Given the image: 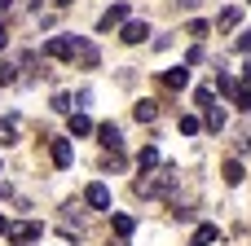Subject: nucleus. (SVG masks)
<instances>
[{"label": "nucleus", "mask_w": 251, "mask_h": 246, "mask_svg": "<svg viewBox=\"0 0 251 246\" xmlns=\"http://www.w3.org/2000/svg\"><path fill=\"white\" fill-rule=\"evenodd\" d=\"M172 185H176V176H172V167H168L163 176H146V180H137V185H132V194H137V198H163Z\"/></svg>", "instance_id": "1"}, {"label": "nucleus", "mask_w": 251, "mask_h": 246, "mask_svg": "<svg viewBox=\"0 0 251 246\" xmlns=\"http://www.w3.org/2000/svg\"><path fill=\"white\" fill-rule=\"evenodd\" d=\"M40 233H44V224H35V220H22V224H9V233H4V238H9L13 246H26V242H35Z\"/></svg>", "instance_id": "2"}, {"label": "nucleus", "mask_w": 251, "mask_h": 246, "mask_svg": "<svg viewBox=\"0 0 251 246\" xmlns=\"http://www.w3.org/2000/svg\"><path fill=\"white\" fill-rule=\"evenodd\" d=\"M44 57H57V62H75V40L71 35H53L44 44Z\"/></svg>", "instance_id": "3"}, {"label": "nucleus", "mask_w": 251, "mask_h": 246, "mask_svg": "<svg viewBox=\"0 0 251 246\" xmlns=\"http://www.w3.org/2000/svg\"><path fill=\"white\" fill-rule=\"evenodd\" d=\"M84 202H88V207H97V211H110V189H106L101 180H93V185L84 189Z\"/></svg>", "instance_id": "4"}, {"label": "nucleus", "mask_w": 251, "mask_h": 246, "mask_svg": "<svg viewBox=\"0 0 251 246\" xmlns=\"http://www.w3.org/2000/svg\"><path fill=\"white\" fill-rule=\"evenodd\" d=\"M124 22H128V4H110V9L101 13L97 31H110V26H124Z\"/></svg>", "instance_id": "5"}, {"label": "nucleus", "mask_w": 251, "mask_h": 246, "mask_svg": "<svg viewBox=\"0 0 251 246\" xmlns=\"http://www.w3.org/2000/svg\"><path fill=\"white\" fill-rule=\"evenodd\" d=\"M49 154H53V167H71V141L53 136V141H49Z\"/></svg>", "instance_id": "6"}, {"label": "nucleus", "mask_w": 251, "mask_h": 246, "mask_svg": "<svg viewBox=\"0 0 251 246\" xmlns=\"http://www.w3.org/2000/svg\"><path fill=\"white\" fill-rule=\"evenodd\" d=\"M146 35H150L146 22H124V35H119V40H124V44H141Z\"/></svg>", "instance_id": "7"}, {"label": "nucleus", "mask_w": 251, "mask_h": 246, "mask_svg": "<svg viewBox=\"0 0 251 246\" xmlns=\"http://www.w3.org/2000/svg\"><path fill=\"white\" fill-rule=\"evenodd\" d=\"M75 62H79V66H88V70H93V66H97V48H93V44H88V40H75Z\"/></svg>", "instance_id": "8"}, {"label": "nucleus", "mask_w": 251, "mask_h": 246, "mask_svg": "<svg viewBox=\"0 0 251 246\" xmlns=\"http://www.w3.org/2000/svg\"><path fill=\"white\" fill-rule=\"evenodd\" d=\"M190 84V66H172V70H163V88H185Z\"/></svg>", "instance_id": "9"}, {"label": "nucleus", "mask_w": 251, "mask_h": 246, "mask_svg": "<svg viewBox=\"0 0 251 246\" xmlns=\"http://www.w3.org/2000/svg\"><path fill=\"white\" fill-rule=\"evenodd\" d=\"M132 119H137V123H154V119H159V101H137V106H132Z\"/></svg>", "instance_id": "10"}, {"label": "nucleus", "mask_w": 251, "mask_h": 246, "mask_svg": "<svg viewBox=\"0 0 251 246\" xmlns=\"http://www.w3.org/2000/svg\"><path fill=\"white\" fill-rule=\"evenodd\" d=\"M97 136H101V145H106V150H115V154H119L124 136H119V128H115V123H101V128H97Z\"/></svg>", "instance_id": "11"}, {"label": "nucleus", "mask_w": 251, "mask_h": 246, "mask_svg": "<svg viewBox=\"0 0 251 246\" xmlns=\"http://www.w3.org/2000/svg\"><path fill=\"white\" fill-rule=\"evenodd\" d=\"M216 238H221V229H216V224H199V229H194V238H190V246H212Z\"/></svg>", "instance_id": "12"}, {"label": "nucleus", "mask_w": 251, "mask_h": 246, "mask_svg": "<svg viewBox=\"0 0 251 246\" xmlns=\"http://www.w3.org/2000/svg\"><path fill=\"white\" fill-rule=\"evenodd\" d=\"M238 22H243V9H234V4H229V9H221V18H216V31H234Z\"/></svg>", "instance_id": "13"}, {"label": "nucleus", "mask_w": 251, "mask_h": 246, "mask_svg": "<svg viewBox=\"0 0 251 246\" xmlns=\"http://www.w3.org/2000/svg\"><path fill=\"white\" fill-rule=\"evenodd\" d=\"M88 132H93V119H88V114H75V110H71V136H88Z\"/></svg>", "instance_id": "14"}, {"label": "nucleus", "mask_w": 251, "mask_h": 246, "mask_svg": "<svg viewBox=\"0 0 251 246\" xmlns=\"http://www.w3.org/2000/svg\"><path fill=\"white\" fill-rule=\"evenodd\" d=\"M203 114H207V128H212V132H221V128H225V106H207Z\"/></svg>", "instance_id": "15"}, {"label": "nucleus", "mask_w": 251, "mask_h": 246, "mask_svg": "<svg viewBox=\"0 0 251 246\" xmlns=\"http://www.w3.org/2000/svg\"><path fill=\"white\" fill-rule=\"evenodd\" d=\"M243 176H247V172H243V163H238V158H229V163H225V185H243Z\"/></svg>", "instance_id": "16"}, {"label": "nucleus", "mask_w": 251, "mask_h": 246, "mask_svg": "<svg viewBox=\"0 0 251 246\" xmlns=\"http://www.w3.org/2000/svg\"><path fill=\"white\" fill-rule=\"evenodd\" d=\"M110 224H115V233H119V238H128V233L137 229V220H132V216H110Z\"/></svg>", "instance_id": "17"}, {"label": "nucleus", "mask_w": 251, "mask_h": 246, "mask_svg": "<svg viewBox=\"0 0 251 246\" xmlns=\"http://www.w3.org/2000/svg\"><path fill=\"white\" fill-rule=\"evenodd\" d=\"M0 141H4V145L18 141V123H13V119H0Z\"/></svg>", "instance_id": "18"}, {"label": "nucleus", "mask_w": 251, "mask_h": 246, "mask_svg": "<svg viewBox=\"0 0 251 246\" xmlns=\"http://www.w3.org/2000/svg\"><path fill=\"white\" fill-rule=\"evenodd\" d=\"M137 163H141V172H146V167H154V163H159V150H154V145H146V150L137 154Z\"/></svg>", "instance_id": "19"}, {"label": "nucleus", "mask_w": 251, "mask_h": 246, "mask_svg": "<svg viewBox=\"0 0 251 246\" xmlns=\"http://www.w3.org/2000/svg\"><path fill=\"white\" fill-rule=\"evenodd\" d=\"M216 92H225V97H234V92H238V84H234L229 75H216Z\"/></svg>", "instance_id": "20"}, {"label": "nucleus", "mask_w": 251, "mask_h": 246, "mask_svg": "<svg viewBox=\"0 0 251 246\" xmlns=\"http://www.w3.org/2000/svg\"><path fill=\"white\" fill-rule=\"evenodd\" d=\"M53 110H57V114H71V110H75V101H71L66 92H57V97H53Z\"/></svg>", "instance_id": "21"}, {"label": "nucleus", "mask_w": 251, "mask_h": 246, "mask_svg": "<svg viewBox=\"0 0 251 246\" xmlns=\"http://www.w3.org/2000/svg\"><path fill=\"white\" fill-rule=\"evenodd\" d=\"M194 101H199V110H207V106H216V92H212V88H199Z\"/></svg>", "instance_id": "22"}, {"label": "nucleus", "mask_w": 251, "mask_h": 246, "mask_svg": "<svg viewBox=\"0 0 251 246\" xmlns=\"http://www.w3.org/2000/svg\"><path fill=\"white\" fill-rule=\"evenodd\" d=\"M199 128H203V123H199V114H181V132H185V136H194Z\"/></svg>", "instance_id": "23"}, {"label": "nucleus", "mask_w": 251, "mask_h": 246, "mask_svg": "<svg viewBox=\"0 0 251 246\" xmlns=\"http://www.w3.org/2000/svg\"><path fill=\"white\" fill-rule=\"evenodd\" d=\"M0 84H18V66L13 62H0Z\"/></svg>", "instance_id": "24"}, {"label": "nucleus", "mask_w": 251, "mask_h": 246, "mask_svg": "<svg viewBox=\"0 0 251 246\" xmlns=\"http://www.w3.org/2000/svg\"><path fill=\"white\" fill-rule=\"evenodd\" d=\"M234 48H238V53H251V31H247V35H238V44H234Z\"/></svg>", "instance_id": "25"}, {"label": "nucleus", "mask_w": 251, "mask_h": 246, "mask_svg": "<svg viewBox=\"0 0 251 246\" xmlns=\"http://www.w3.org/2000/svg\"><path fill=\"white\" fill-rule=\"evenodd\" d=\"M176 4H181V9H199L203 0H176Z\"/></svg>", "instance_id": "26"}, {"label": "nucleus", "mask_w": 251, "mask_h": 246, "mask_svg": "<svg viewBox=\"0 0 251 246\" xmlns=\"http://www.w3.org/2000/svg\"><path fill=\"white\" fill-rule=\"evenodd\" d=\"M9 9H13V0H0V18H4V13H9Z\"/></svg>", "instance_id": "27"}, {"label": "nucleus", "mask_w": 251, "mask_h": 246, "mask_svg": "<svg viewBox=\"0 0 251 246\" xmlns=\"http://www.w3.org/2000/svg\"><path fill=\"white\" fill-rule=\"evenodd\" d=\"M4 44H9V35H4V26H0V48H4Z\"/></svg>", "instance_id": "28"}, {"label": "nucleus", "mask_w": 251, "mask_h": 246, "mask_svg": "<svg viewBox=\"0 0 251 246\" xmlns=\"http://www.w3.org/2000/svg\"><path fill=\"white\" fill-rule=\"evenodd\" d=\"M53 4H57V9H66V4H75V0H53Z\"/></svg>", "instance_id": "29"}, {"label": "nucleus", "mask_w": 251, "mask_h": 246, "mask_svg": "<svg viewBox=\"0 0 251 246\" xmlns=\"http://www.w3.org/2000/svg\"><path fill=\"white\" fill-rule=\"evenodd\" d=\"M0 233H9V224H4V216H0Z\"/></svg>", "instance_id": "30"}, {"label": "nucleus", "mask_w": 251, "mask_h": 246, "mask_svg": "<svg viewBox=\"0 0 251 246\" xmlns=\"http://www.w3.org/2000/svg\"><path fill=\"white\" fill-rule=\"evenodd\" d=\"M110 246H128V242H124V238H119V242H110Z\"/></svg>", "instance_id": "31"}, {"label": "nucleus", "mask_w": 251, "mask_h": 246, "mask_svg": "<svg viewBox=\"0 0 251 246\" xmlns=\"http://www.w3.org/2000/svg\"><path fill=\"white\" fill-rule=\"evenodd\" d=\"M35 4H40V0H35Z\"/></svg>", "instance_id": "32"}]
</instances>
